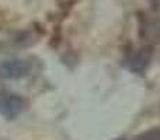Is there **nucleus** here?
<instances>
[{"label":"nucleus","instance_id":"1","mask_svg":"<svg viewBox=\"0 0 160 140\" xmlns=\"http://www.w3.org/2000/svg\"><path fill=\"white\" fill-rule=\"evenodd\" d=\"M31 63L24 59H8L0 63V79L20 80L31 73Z\"/></svg>","mask_w":160,"mask_h":140},{"label":"nucleus","instance_id":"2","mask_svg":"<svg viewBox=\"0 0 160 140\" xmlns=\"http://www.w3.org/2000/svg\"><path fill=\"white\" fill-rule=\"evenodd\" d=\"M27 107V102L22 97L8 91H0V115L4 118H17Z\"/></svg>","mask_w":160,"mask_h":140},{"label":"nucleus","instance_id":"3","mask_svg":"<svg viewBox=\"0 0 160 140\" xmlns=\"http://www.w3.org/2000/svg\"><path fill=\"white\" fill-rule=\"evenodd\" d=\"M153 49L150 46H143L138 49V52L133 53V56L129 60V69L133 70L135 73H143L149 67L152 62Z\"/></svg>","mask_w":160,"mask_h":140},{"label":"nucleus","instance_id":"4","mask_svg":"<svg viewBox=\"0 0 160 140\" xmlns=\"http://www.w3.org/2000/svg\"><path fill=\"white\" fill-rule=\"evenodd\" d=\"M133 140H160V128H152L138 135Z\"/></svg>","mask_w":160,"mask_h":140},{"label":"nucleus","instance_id":"5","mask_svg":"<svg viewBox=\"0 0 160 140\" xmlns=\"http://www.w3.org/2000/svg\"><path fill=\"white\" fill-rule=\"evenodd\" d=\"M150 3H153V4H160V0H149Z\"/></svg>","mask_w":160,"mask_h":140},{"label":"nucleus","instance_id":"6","mask_svg":"<svg viewBox=\"0 0 160 140\" xmlns=\"http://www.w3.org/2000/svg\"><path fill=\"white\" fill-rule=\"evenodd\" d=\"M117 140H124V139H117Z\"/></svg>","mask_w":160,"mask_h":140}]
</instances>
